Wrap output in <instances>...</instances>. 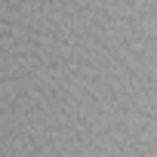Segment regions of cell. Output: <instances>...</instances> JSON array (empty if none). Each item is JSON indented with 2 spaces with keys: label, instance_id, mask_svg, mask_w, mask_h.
<instances>
[]
</instances>
